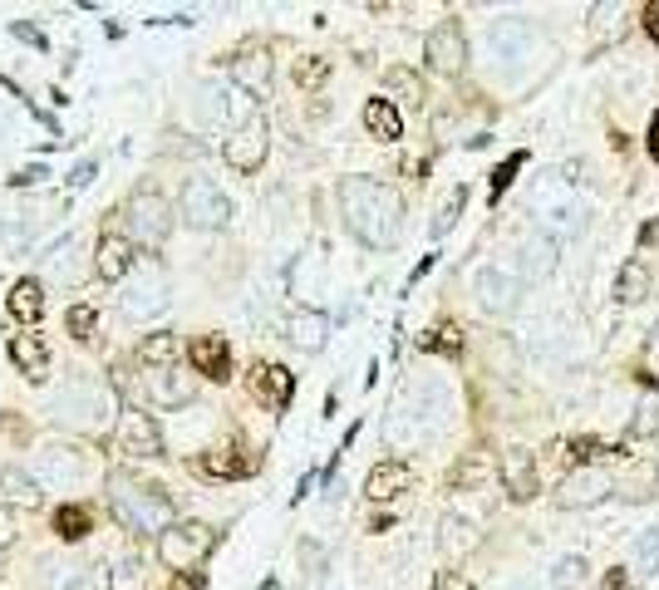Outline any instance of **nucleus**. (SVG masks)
<instances>
[{"instance_id": "nucleus-31", "label": "nucleus", "mask_w": 659, "mask_h": 590, "mask_svg": "<svg viewBox=\"0 0 659 590\" xmlns=\"http://www.w3.org/2000/svg\"><path fill=\"white\" fill-rule=\"evenodd\" d=\"M109 590H148V561L138 551H119L109 561Z\"/></svg>"}, {"instance_id": "nucleus-15", "label": "nucleus", "mask_w": 659, "mask_h": 590, "mask_svg": "<svg viewBox=\"0 0 659 590\" xmlns=\"http://www.w3.org/2000/svg\"><path fill=\"white\" fill-rule=\"evenodd\" d=\"M246 384H251V399L261 404V409H286L291 399H296V379H291V369H281V364H251V374H246Z\"/></svg>"}, {"instance_id": "nucleus-35", "label": "nucleus", "mask_w": 659, "mask_h": 590, "mask_svg": "<svg viewBox=\"0 0 659 590\" xmlns=\"http://www.w3.org/2000/svg\"><path fill=\"white\" fill-rule=\"evenodd\" d=\"M138 364H143V369H168V364H178V340H173V335H148V340L138 345Z\"/></svg>"}, {"instance_id": "nucleus-34", "label": "nucleus", "mask_w": 659, "mask_h": 590, "mask_svg": "<svg viewBox=\"0 0 659 590\" xmlns=\"http://www.w3.org/2000/svg\"><path fill=\"white\" fill-rule=\"evenodd\" d=\"M438 541H443V551H448V556H468V551H478L482 536L468 527L463 517H443V536H438Z\"/></svg>"}, {"instance_id": "nucleus-23", "label": "nucleus", "mask_w": 659, "mask_h": 590, "mask_svg": "<svg viewBox=\"0 0 659 590\" xmlns=\"http://www.w3.org/2000/svg\"><path fill=\"white\" fill-rule=\"evenodd\" d=\"M232 74H237L241 94H266L271 89V55L261 45H246L232 55Z\"/></svg>"}, {"instance_id": "nucleus-19", "label": "nucleus", "mask_w": 659, "mask_h": 590, "mask_svg": "<svg viewBox=\"0 0 659 590\" xmlns=\"http://www.w3.org/2000/svg\"><path fill=\"white\" fill-rule=\"evenodd\" d=\"M286 340L305 354L325 350V340H330V315L315 310V305H296V310L286 315Z\"/></svg>"}, {"instance_id": "nucleus-44", "label": "nucleus", "mask_w": 659, "mask_h": 590, "mask_svg": "<svg viewBox=\"0 0 659 590\" xmlns=\"http://www.w3.org/2000/svg\"><path fill=\"white\" fill-rule=\"evenodd\" d=\"M419 345H423V350H448V354H453L458 345H463V340H458V325H433Z\"/></svg>"}, {"instance_id": "nucleus-40", "label": "nucleus", "mask_w": 659, "mask_h": 590, "mask_svg": "<svg viewBox=\"0 0 659 590\" xmlns=\"http://www.w3.org/2000/svg\"><path fill=\"white\" fill-rule=\"evenodd\" d=\"M463 202H468V187H448V197L438 202V217H433V236H443L463 217Z\"/></svg>"}, {"instance_id": "nucleus-55", "label": "nucleus", "mask_w": 659, "mask_h": 590, "mask_svg": "<svg viewBox=\"0 0 659 590\" xmlns=\"http://www.w3.org/2000/svg\"><path fill=\"white\" fill-rule=\"evenodd\" d=\"M35 177H45V168H25V173L10 177V182H15V187H25V182H35Z\"/></svg>"}, {"instance_id": "nucleus-33", "label": "nucleus", "mask_w": 659, "mask_h": 590, "mask_svg": "<svg viewBox=\"0 0 659 590\" xmlns=\"http://www.w3.org/2000/svg\"><path fill=\"white\" fill-rule=\"evenodd\" d=\"M625 15H630V10L615 5V0L591 10V35H596V45H615V40L625 35Z\"/></svg>"}, {"instance_id": "nucleus-52", "label": "nucleus", "mask_w": 659, "mask_h": 590, "mask_svg": "<svg viewBox=\"0 0 659 590\" xmlns=\"http://www.w3.org/2000/svg\"><path fill=\"white\" fill-rule=\"evenodd\" d=\"M645 30L659 40V0H655V5H645Z\"/></svg>"}, {"instance_id": "nucleus-38", "label": "nucleus", "mask_w": 659, "mask_h": 590, "mask_svg": "<svg viewBox=\"0 0 659 590\" xmlns=\"http://www.w3.org/2000/svg\"><path fill=\"white\" fill-rule=\"evenodd\" d=\"M74 251H79V241H60V246H55V256L45 261V271H50L55 281H64V286H74V281L84 276V266L74 261Z\"/></svg>"}, {"instance_id": "nucleus-7", "label": "nucleus", "mask_w": 659, "mask_h": 590, "mask_svg": "<svg viewBox=\"0 0 659 590\" xmlns=\"http://www.w3.org/2000/svg\"><path fill=\"white\" fill-rule=\"evenodd\" d=\"M212 546H217V531L207 527V522H173L158 536V561L168 571H178V576H192Z\"/></svg>"}, {"instance_id": "nucleus-36", "label": "nucleus", "mask_w": 659, "mask_h": 590, "mask_svg": "<svg viewBox=\"0 0 659 590\" xmlns=\"http://www.w3.org/2000/svg\"><path fill=\"white\" fill-rule=\"evenodd\" d=\"M630 571H635L640 581H650V576H659V527L640 531V541H635V561H630Z\"/></svg>"}, {"instance_id": "nucleus-29", "label": "nucleus", "mask_w": 659, "mask_h": 590, "mask_svg": "<svg viewBox=\"0 0 659 590\" xmlns=\"http://www.w3.org/2000/svg\"><path fill=\"white\" fill-rule=\"evenodd\" d=\"M40 482L30 477L25 468H0V502H10V507H40Z\"/></svg>"}, {"instance_id": "nucleus-37", "label": "nucleus", "mask_w": 659, "mask_h": 590, "mask_svg": "<svg viewBox=\"0 0 659 590\" xmlns=\"http://www.w3.org/2000/svg\"><path fill=\"white\" fill-rule=\"evenodd\" d=\"M586 581H591V566L581 556H561L551 566V586L556 590H586Z\"/></svg>"}, {"instance_id": "nucleus-1", "label": "nucleus", "mask_w": 659, "mask_h": 590, "mask_svg": "<svg viewBox=\"0 0 659 590\" xmlns=\"http://www.w3.org/2000/svg\"><path fill=\"white\" fill-rule=\"evenodd\" d=\"M340 217L374 251L394 246L399 232H404V202H399V192L384 187V182H374V177H345L340 182Z\"/></svg>"}, {"instance_id": "nucleus-17", "label": "nucleus", "mask_w": 659, "mask_h": 590, "mask_svg": "<svg viewBox=\"0 0 659 590\" xmlns=\"http://www.w3.org/2000/svg\"><path fill=\"white\" fill-rule=\"evenodd\" d=\"M615 492V482L605 477V472L596 468H581V472H571V477H561V487H556V502L561 507H596V502H605Z\"/></svg>"}, {"instance_id": "nucleus-28", "label": "nucleus", "mask_w": 659, "mask_h": 590, "mask_svg": "<svg viewBox=\"0 0 659 590\" xmlns=\"http://www.w3.org/2000/svg\"><path fill=\"white\" fill-rule=\"evenodd\" d=\"M202 472H212V477H246V472H256V453H246L241 443L212 448V453L202 458Z\"/></svg>"}, {"instance_id": "nucleus-41", "label": "nucleus", "mask_w": 659, "mask_h": 590, "mask_svg": "<svg viewBox=\"0 0 659 590\" xmlns=\"http://www.w3.org/2000/svg\"><path fill=\"white\" fill-rule=\"evenodd\" d=\"M330 79V59H320V55H300L296 59V84L300 89H320Z\"/></svg>"}, {"instance_id": "nucleus-6", "label": "nucleus", "mask_w": 659, "mask_h": 590, "mask_svg": "<svg viewBox=\"0 0 659 590\" xmlns=\"http://www.w3.org/2000/svg\"><path fill=\"white\" fill-rule=\"evenodd\" d=\"M178 212H182V222L187 227H197V232H222L237 212H232V197L212 182V177H187L182 182V202H178Z\"/></svg>"}, {"instance_id": "nucleus-2", "label": "nucleus", "mask_w": 659, "mask_h": 590, "mask_svg": "<svg viewBox=\"0 0 659 590\" xmlns=\"http://www.w3.org/2000/svg\"><path fill=\"white\" fill-rule=\"evenodd\" d=\"M109 507L128 531L138 536H163L173 527V497L158 482H143L133 472H114L109 477Z\"/></svg>"}, {"instance_id": "nucleus-56", "label": "nucleus", "mask_w": 659, "mask_h": 590, "mask_svg": "<svg viewBox=\"0 0 659 590\" xmlns=\"http://www.w3.org/2000/svg\"><path fill=\"white\" fill-rule=\"evenodd\" d=\"M197 586H202V576H182V581H178L173 590H197Z\"/></svg>"}, {"instance_id": "nucleus-43", "label": "nucleus", "mask_w": 659, "mask_h": 590, "mask_svg": "<svg viewBox=\"0 0 659 590\" xmlns=\"http://www.w3.org/2000/svg\"><path fill=\"white\" fill-rule=\"evenodd\" d=\"M64 325H69L74 340H94V305H69Z\"/></svg>"}, {"instance_id": "nucleus-24", "label": "nucleus", "mask_w": 659, "mask_h": 590, "mask_svg": "<svg viewBox=\"0 0 659 590\" xmlns=\"http://www.w3.org/2000/svg\"><path fill=\"white\" fill-rule=\"evenodd\" d=\"M35 576H40V590H89V566L69 556H40Z\"/></svg>"}, {"instance_id": "nucleus-9", "label": "nucleus", "mask_w": 659, "mask_h": 590, "mask_svg": "<svg viewBox=\"0 0 659 590\" xmlns=\"http://www.w3.org/2000/svg\"><path fill=\"white\" fill-rule=\"evenodd\" d=\"M266 153H271V128H266L261 114H251L246 123H237V128L227 133V143H222V158H227L232 173H256V168L266 163Z\"/></svg>"}, {"instance_id": "nucleus-26", "label": "nucleus", "mask_w": 659, "mask_h": 590, "mask_svg": "<svg viewBox=\"0 0 659 590\" xmlns=\"http://www.w3.org/2000/svg\"><path fill=\"white\" fill-rule=\"evenodd\" d=\"M10 364H15L25 379H45V369H50V345H45L40 335H15V340H10Z\"/></svg>"}, {"instance_id": "nucleus-10", "label": "nucleus", "mask_w": 659, "mask_h": 590, "mask_svg": "<svg viewBox=\"0 0 659 590\" xmlns=\"http://www.w3.org/2000/svg\"><path fill=\"white\" fill-rule=\"evenodd\" d=\"M473 300L482 315H512L522 300V276L507 266H478L473 271Z\"/></svg>"}, {"instance_id": "nucleus-51", "label": "nucleus", "mask_w": 659, "mask_h": 590, "mask_svg": "<svg viewBox=\"0 0 659 590\" xmlns=\"http://www.w3.org/2000/svg\"><path fill=\"white\" fill-rule=\"evenodd\" d=\"M428 590H473V586H468V581H463L458 571H443V576H438V581H433Z\"/></svg>"}, {"instance_id": "nucleus-4", "label": "nucleus", "mask_w": 659, "mask_h": 590, "mask_svg": "<svg viewBox=\"0 0 659 590\" xmlns=\"http://www.w3.org/2000/svg\"><path fill=\"white\" fill-rule=\"evenodd\" d=\"M173 232V207H168V197L153 187V182H138L133 192H128V202H123V236L133 241V246H163Z\"/></svg>"}, {"instance_id": "nucleus-30", "label": "nucleus", "mask_w": 659, "mask_h": 590, "mask_svg": "<svg viewBox=\"0 0 659 590\" xmlns=\"http://www.w3.org/2000/svg\"><path fill=\"white\" fill-rule=\"evenodd\" d=\"M5 305H10V315H15L20 325H35V320L45 315V286L25 276V281L10 286V300H5Z\"/></svg>"}, {"instance_id": "nucleus-45", "label": "nucleus", "mask_w": 659, "mask_h": 590, "mask_svg": "<svg viewBox=\"0 0 659 590\" xmlns=\"http://www.w3.org/2000/svg\"><path fill=\"white\" fill-rule=\"evenodd\" d=\"M522 168H527V153H512V158H507V163L492 173V197H502V192L512 187V177L522 173Z\"/></svg>"}, {"instance_id": "nucleus-58", "label": "nucleus", "mask_w": 659, "mask_h": 590, "mask_svg": "<svg viewBox=\"0 0 659 590\" xmlns=\"http://www.w3.org/2000/svg\"><path fill=\"white\" fill-rule=\"evenodd\" d=\"M261 590H281V581H266V586H261Z\"/></svg>"}, {"instance_id": "nucleus-14", "label": "nucleus", "mask_w": 659, "mask_h": 590, "mask_svg": "<svg viewBox=\"0 0 659 590\" xmlns=\"http://www.w3.org/2000/svg\"><path fill=\"white\" fill-rule=\"evenodd\" d=\"M30 477H35L40 487H50V492H69V487H79V477H84V453H74V448H40Z\"/></svg>"}, {"instance_id": "nucleus-11", "label": "nucleus", "mask_w": 659, "mask_h": 590, "mask_svg": "<svg viewBox=\"0 0 659 590\" xmlns=\"http://www.w3.org/2000/svg\"><path fill=\"white\" fill-rule=\"evenodd\" d=\"M138 389H143V399H148V404H158V409H187V404L197 399V374H192V369H182V364H168V369H143Z\"/></svg>"}, {"instance_id": "nucleus-50", "label": "nucleus", "mask_w": 659, "mask_h": 590, "mask_svg": "<svg viewBox=\"0 0 659 590\" xmlns=\"http://www.w3.org/2000/svg\"><path fill=\"white\" fill-rule=\"evenodd\" d=\"M15 536H20V531H15V517L0 507V551H5V546H15Z\"/></svg>"}, {"instance_id": "nucleus-46", "label": "nucleus", "mask_w": 659, "mask_h": 590, "mask_svg": "<svg viewBox=\"0 0 659 590\" xmlns=\"http://www.w3.org/2000/svg\"><path fill=\"white\" fill-rule=\"evenodd\" d=\"M630 433H635V438H655L659 433V404H640L635 418H630Z\"/></svg>"}, {"instance_id": "nucleus-22", "label": "nucleus", "mask_w": 659, "mask_h": 590, "mask_svg": "<svg viewBox=\"0 0 659 590\" xmlns=\"http://www.w3.org/2000/svg\"><path fill=\"white\" fill-rule=\"evenodd\" d=\"M517 251H522V276L527 281H546L556 271V261H561V241L551 232H527Z\"/></svg>"}, {"instance_id": "nucleus-39", "label": "nucleus", "mask_w": 659, "mask_h": 590, "mask_svg": "<svg viewBox=\"0 0 659 590\" xmlns=\"http://www.w3.org/2000/svg\"><path fill=\"white\" fill-rule=\"evenodd\" d=\"M55 531H60V541H84V536L94 531V517H89L84 507H74V502H69V507L55 512Z\"/></svg>"}, {"instance_id": "nucleus-54", "label": "nucleus", "mask_w": 659, "mask_h": 590, "mask_svg": "<svg viewBox=\"0 0 659 590\" xmlns=\"http://www.w3.org/2000/svg\"><path fill=\"white\" fill-rule=\"evenodd\" d=\"M650 158H655V163H659V114L650 118Z\"/></svg>"}, {"instance_id": "nucleus-57", "label": "nucleus", "mask_w": 659, "mask_h": 590, "mask_svg": "<svg viewBox=\"0 0 659 590\" xmlns=\"http://www.w3.org/2000/svg\"><path fill=\"white\" fill-rule=\"evenodd\" d=\"M507 590H537V586H527V581H512V586H507Z\"/></svg>"}, {"instance_id": "nucleus-49", "label": "nucleus", "mask_w": 659, "mask_h": 590, "mask_svg": "<svg viewBox=\"0 0 659 590\" xmlns=\"http://www.w3.org/2000/svg\"><path fill=\"white\" fill-rule=\"evenodd\" d=\"M645 364H650V374H659V325L645 335Z\"/></svg>"}, {"instance_id": "nucleus-5", "label": "nucleus", "mask_w": 659, "mask_h": 590, "mask_svg": "<svg viewBox=\"0 0 659 590\" xmlns=\"http://www.w3.org/2000/svg\"><path fill=\"white\" fill-rule=\"evenodd\" d=\"M50 413L69 423V428H104L109 423V413H114V399H109V389L104 384H94V379H69L60 394L50 399Z\"/></svg>"}, {"instance_id": "nucleus-32", "label": "nucleus", "mask_w": 659, "mask_h": 590, "mask_svg": "<svg viewBox=\"0 0 659 590\" xmlns=\"http://www.w3.org/2000/svg\"><path fill=\"white\" fill-rule=\"evenodd\" d=\"M645 295H650V271H645V261H625L620 276H615V300H620V305H640Z\"/></svg>"}, {"instance_id": "nucleus-18", "label": "nucleus", "mask_w": 659, "mask_h": 590, "mask_svg": "<svg viewBox=\"0 0 659 590\" xmlns=\"http://www.w3.org/2000/svg\"><path fill=\"white\" fill-rule=\"evenodd\" d=\"M527 45H532V25H527V20L502 15V20H492V25H487V55H492V59L512 64V59L527 55Z\"/></svg>"}, {"instance_id": "nucleus-20", "label": "nucleus", "mask_w": 659, "mask_h": 590, "mask_svg": "<svg viewBox=\"0 0 659 590\" xmlns=\"http://www.w3.org/2000/svg\"><path fill=\"white\" fill-rule=\"evenodd\" d=\"M502 487H507V497L512 502H532L537 497V458L527 453V448H507L502 453Z\"/></svg>"}, {"instance_id": "nucleus-25", "label": "nucleus", "mask_w": 659, "mask_h": 590, "mask_svg": "<svg viewBox=\"0 0 659 590\" xmlns=\"http://www.w3.org/2000/svg\"><path fill=\"white\" fill-rule=\"evenodd\" d=\"M409 487H414V472L404 468V463H379V468H369V477H364V497L369 502H394Z\"/></svg>"}, {"instance_id": "nucleus-12", "label": "nucleus", "mask_w": 659, "mask_h": 590, "mask_svg": "<svg viewBox=\"0 0 659 590\" xmlns=\"http://www.w3.org/2000/svg\"><path fill=\"white\" fill-rule=\"evenodd\" d=\"M423 55H428V64L443 79H458L468 69V35H463V25L458 20H438L428 30V40H423Z\"/></svg>"}, {"instance_id": "nucleus-13", "label": "nucleus", "mask_w": 659, "mask_h": 590, "mask_svg": "<svg viewBox=\"0 0 659 590\" xmlns=\"http://www.w3.org/2000/svg\"><path fill=\"white\" fill-rule=\"evenodd\" d=\"M119 453H128V458H163V433H158L153 413L143 409L119 413Z\"/></svg>"}, {"instance_id": "nucleus-53", "label": "nucleus", "mask_w": 659, "mask_h": 590, "mask_svg": "<svg viewBox=\"0 0 659 590\" xmlns=\"http://www.w3.org/2000/svg\"><path fill=\"white\" fill-rule=\"evenodd\" d=\"M15 35H20V40H30V45H40V50H45V35H40V30H30V25H15Z\"/></svg>"}, {"instance_id": "nucleus-47", "label": "nucleus", "mask_w": 659, "mask_h": 590, "mask_svg": "<svg viewBox=\"0 0 659 590\" xmlns=\"http://www.w3.org/2000/svg\"><path fill=\"white\" fill-rule=\"evenodd\" d=\"M571 453L581 458V463H596V458H610V448L596 443V438H581V443H571Z\"/></svg>"}, {"instance_id": "nucleus-16", "label": "nucleus", "mask_w": 659, "mask_h": 590, "mask_svg": "<svg viewBox=\"0 0 659 590\" xmlns=\"http://www.w3.org/2000/svg\"><path fill=\"white\" fill-rule=\"evenodd\" d=\"M133 266H138V246H133L128 236L123 232L99 236V246H94V271H99L104 281H128Z\"/></svg>"}, {"instance_id": "nucleus-27", "label": "nucleus", "mask_w": 659, "mask_h": 590, "mask_svg": "<svg viewBox=\"0 0 659 590\" xmlns=\"http://www.w3.org/2000/svg\"><path fill=\"white\" fill-rule=\"evenodd\" d=\"M364 128H369V138L394 143V138H404V114L394 109V99H369L364 104Z\"/></svg>"}, {"instance_id": "nucleus-42", "label": "nucleus", "mask_w": 659, "mask_h": 590, "mask_svg": "<svg viewBox=\"0 0 659 590\" xmlns=\"http://www.w3.org/2000/svg\"><path fill=\"white\" fill-rule=\"evenodd\" d=\"M389 89H394L399 99H409V109H419L423 99H428V94H423V79L409 74V69H389Z\"/></svg>"}, {"instance_id": "nucleus-48", "label": "nucleus", "mask_w": 659, "mask_h": 590, "mask_svg": "<svg viewBox=\"0 0 659 590\" xmlns=\"http://www.w3.org/2000/svg\"><path fill=\"white\" fill-rule=\"evenodd\" d=\"M94 168H99L94 158H84V163H74V173H69V182H74V187H89V182H94Z\"/></svg>"}, {"instance_id": "nucleus-21", "label": "nucleus", "mask_w": 659, "mask_h": 590, "mask_svg": "<svg viewBox=\"0 0 659 590\" xmlns=\"http://www.w3.org/2000/svg\"><path fill=\"white\" fill-rule=\"evenodd\" d=\"M192 374H207V379H232V345H227V335H197L192 340Z\"/></svg>"}, {"instance_id": "nucleus-3", "label": "nucleus", "mask_w": 659, "mask_h": 590, "mask_svg": "<svg viewBox=\"0 0 659 590\" xmlns=\"http://www.w3.org/2000/svg\"><path fill=\"white\" fill-rule=\"evenodd\" d=\"M443 413H448V404H443V389H438V384L399 389L394 404H389V413H384V438H389L394 448H423V443L438 438Z\"/></svg>"}, {"instance_id": "nucleus-8", "label": "nucleus", "mask_w": 659, "mask_h": 590, "mask_svg": "<svg viewBox=\"0 0 659 590\" xmlns=\"http://www.w3.org/2000/svg\"><path fill=\"white\" fill-rule=\"evenodd\" d=\"M119 310L128 320H153L168 310V276L158 266H133V276L123 281V295H119Z\"/></svg>"}]
</instances>
